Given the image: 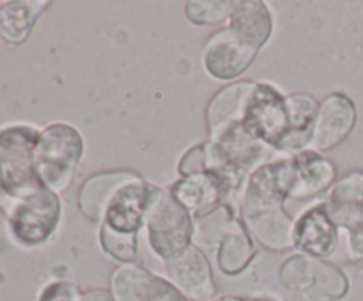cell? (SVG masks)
<instances>
[{
  "label": "cell",
  "mask_w": 363,
  "mask_h": 301,
  "mask_svg": "<svg viewBox=\"0 0 363 301\" xmlns=\"http://www.w3.org/2000/svg\"><path fill=\"white\" fill-rule=\"evenodd\" d=\"M39 135L41 131L30 126L0 130V208L4 211L46 188L34 159Z\"/></svg>",
  "instance_id": "6da1fadb"
},
{
  "label": "cell",
  "mask_w": 363,
  "mask_h": 301,
  "mask_svg": "<svg viewBox=\"0 0 363 301\" xmlns=\"http://www.w3.org/2000/svg\"><path fill=\"white\" fill-rule=\"evenodd\" d=\"M78 296L80 293L77 290V287L67 282H57L43 290L39 301H78Z\"/></svg>",
  "instance_id": "d4e9b609"
},
{
  "label": "cell",
  "mask_w": 363,
  "mask_h": 301,
  "mask_svg": "<svg viewBox=\"0 0 363 301\" xmlns=\"http://www.w3.org/2000/svg\"><path fill=\"white\" fill-rule=\"evenodd\" d=\"M169 282L190 301H206L215 294L208 257L197 246H188L165 261Z\"/></svg>",
  "instance_id": "9c48e42d"
},
{
  "label": "cell",
  "mask_w": 363,
  "mask_h": 301,
  "mask_svg": "<svg viewBox=\"0 0 363 301\" xmlns=\"http://www.w3.org/2000/svg\"><path fill=\"white\" fill-rule=\"evenodd\" d=\"M286 106L289 115V130L277 151L300 154L305 147L311 145L319 105L308 94H289L286 96Z\"/></svg>",
  "instance_id": "d6986e66"
},
{
  "label": "cell",
  "mask_w": 363,
  "mask_h": 301,
  "mask_svg": "<svg viewBox=\"0 0 363 301\" xmlns=\"http://www.w3.org/2000/svg\"><path fill=\"white\" fill-rule=\"evenodd\" d=\"M243 126L259 142L277 151L289 130L286 96L280 94L272 85L257 84L245 112Z\"/></svg>",
  "instance_id": "8992f818"
},
{
  "label": "cell",
  "mask_w": 363,
  "mask_h": 301,
  "mask_svg": "<svg viewBox=\"0 0 363 301\" xmlns=\"http://www.w3.org/2000/svg\"><path fill=\"white\" fill-rule=\"evenodd\" d=\"M137 174L126 172V170L101 172L91 176L82 184L80 197H78L82 212L91 222H103L106 208H108L110 200L117 193V190L123 188L126 183H130V181L137 179Z\"/></svg>",
  "instance_id": "2e32d148"
},
{
  "label": "cell",
  "mask_w": 363,
  "mask_h": 301,
  "mask_svg": "<svg viewBox=\"0 0 363 301\" xmlns=\"http://www.w3.org/2000/svg\"><path fill=\"white\" fill-rule=\"evenodd\" d=\"M257 52L240 41L229 27L215 32L202 52L204 69L216 80L240 78L254 62Z\"/></svg>",
  "instance_id": "4fadbf2b"
},
{
  "label": "cell",
  "mask_w": 363,
  "mask_h": 301,
  "mask_svg": "<svg viewBox=\"0 0 363 301\" xmlns=\"http://www.w3.org/2000/svg\"><path fill=\"white\" fill-rule=\"evenodd\" d=\"M216 301H247V300H238V297H222V300H216Z\"/></svg>",
  "instance_id": "4316f807"
},
{
  "label": "cell",
  "mask_w": 363,
  "mask_h": 301,
  "mask_svg": "<svg viewBox=\"0 0 363 301\" xmlns=\"http://www.w3.org/2000/svg\"><path fill=\"white\" fill-rule=\"evenodd\" d=\"M325 205L330 220L350 232L351 255L363 259V172L350 174L339 181Z\"/></svg>",
  "instance_id": "52a82bcc"
},
{
  "label": "cell",
  "mask_w": 363,
  "mask_h": 301,
  "mask_svg": "<svg viewBox=\"0 0 363 301\" xmlns=\"http://www.w3.org/2000/svg\"><path fill=\"white\" fill-rule=\"evenodd\" d=\"M294 181L291 198H308L325 191L335 179V166L315 151H301L293 158Z\"/></svg>",
  "instance_id": "ac0fdd59"
},
{
  "label": "cell",
  "mask_w": 363,
  "mask_h": 301,
  "mask_svg": "<svg viewBox=\"0 0 363 301\" xmlns=\"http://www.w3.org/2000/svg\"><path fill=\"white\" fill-rule=\"evenodd\" d=\"M84 154V140L73 126L55 123L39 135L34 159L39 179L48 190L59 191L69 186Z\"/></svg>",
  "instance_id": "7a4b0ae2"
},
{
  "label": "cell",
  "mask_w": 363,
  "mask_h": 301,
  "mask_svg": "<svg viewBox=\"0 0 363 301\" xmlns=\"http://www.w3.org/2000/svg\"><path fill=\"white\" fill-rule=\"evenodd\" d=\"M6 212L14 239L23 246H39L57 230L60 200L55 191L43 188L38 193L18 200Z\"/></svg>",
  "instance_id": "5b68a950"
},
{
  "label": "cell",
  "mask_w": 363,
  "mask_h": 301,
  "mask_svg": "<svg viewBox=\"0 0 363 301\" xmlns=\"http://www.w3.org/2000/svg\"><path fill=\"white\" fill-rule=\"evenodd\" d=\"M152 190H155V184L145 183L140 179V176L124 184L110 200L101 225L108 227L113 232L137 236V232L145 223V212L151 202Z\"/></svg>",
  "instance_id": "7c38bea8"
},
{
  "label": "cell",
  "mask_w": 363,
  "mask_h": 301,
  "mask_svg": "<svg viewBox=\"0 0 363 301\" xmlns=\"http://www.w3.org/2000/svg\"><path fill=\"white\" fill-rule=\"evenodd\" d=\"M255 87L257 84L254 81H236V84L227 85L222 91L216 92L215 98L209 101L208 112H206L209 140L220 137L234 124L243 123L245 112H247Z\"/></svg>",
  "instance_id": "9a60e30c"
},
{
  "label": "cell",
  "mask_w": 363,
  "mask_h": 301,
  "mask_svg": "<svg viewBox=\"0 0 363 301\" xmlns=\"http://www.w3.org/2000/svg\"><path fill=\"white\" fill-rule=\"evenodd\" d=\"M99 243L103 250L116 261L124 264H133L138 259V244L135 234H119L110 230L108 227L101 225L99 232Z\"/></svg>",
  "instance_id": "7402d4cb"
},
{
  "label": "cell",
  "mask_w": 363,
  "mask_h": 301,
  "mask_svg": "<svg viewBox=\"0 0 363 301\" xmlns=\"http://www.w3.org/2000/svg\"><path fill=\"white\" fill-rule=\"evenodd\" d=\"M78 301H116L112 294L108 290L96 289V290H87V293L80 294L78 296Z\"/></svg>",
  "instance_id": "484cf974"
},
{
  "label": "cell",
  "mask_w": 363,
  "mask_h": 301,
  "mask_svg": "<svg viewBox=\"0 0 363 301\" xmlns=\"http://www.w3.org/2000/svg\"><path fill=\"white\" fill-rule=\"evenodd\" d=\"M354 123H357V108L353 99L344 92H333L319 105L314 133L308 147L315 152L337 147L340 142L350 137Z\"/></svg>",
  "instance_id": "8fae6325"
},
{
  "label": "cell",
  "mask_w": 363,
  "mask_h": 301,
  "mask_svg": "<svg viewBox=\"0 0 363 301\" xmlns=\"http://www.w3.org/2000/svg\"><path fill=\"white\" fill-rule=\"evenodd\" d=\"M272 28V11L264 2H259V0L240 2L229 20V30L243 45L255 52H259L268 42Z\"/></svg>",
  "instance_id": "e0dca14e"
},
{
  "label": "cell",
  "mask_w": 363,
  "mask_h": 301,
  "mask_svg": "<svg viewBox=\"0 0 363 301\" xmlns=\"http://www.w3.org/2000/svg\"><path fill=\"white\" fill-rule=\"evenodd\" d=\"M116 301H188L169 280L138 264H123L112 275Z\"/></svg>",
  "instance_id": "30bf717a"
},
{
  "label": "cell",
  "mask_w": 363,
  "mask_h": 301,
  "mask_svg": "<svg viewBox=\"0 0 363 301\" xmlns=\"http://www.w3.org/2000/svg\"><path fill=\"white\" fill-rule=\"evenodd\" d=\"M48 2H7L0 7V38L7 42H23Z\"/></svg>",
  "instance_id": "44dd1931"
},
{
  "label": "cell",
  "mask_w": 363,
  "mask_h": 301,
  "mask_svg": "<svg viewBox=\"0 0 363 301\" xmlns=\"http://www.w3.org/2000/svg\"><path fill=\"white\" fill-rule=\"evenodd\" d=\"M208 172V156H206L204 145H195L179 161V174L183 177L197 176V174Z\"/></svg>",
  "instance_id": "cb8c5ba5"
},
{
  "label": "cell",
  "mask_w": 363,
  "mask_h": 301,
  "mask_svg": "<svg viewBox=\"0 0 363 301\" xmlns=\"http://www.w3.org/2000/svg\"><path fill=\"white\" fill-rule=\"evenodd\" d=\"M255 257V248L252 237L245 225L234 223L222 236L218 243V266L225 275H238L243 271L252 259Z\"/></svg>",
  "instance_id": "ffe728a7"
},
{
  "label": "cell",
  "mask_w": 363,
  "mask_h": 301,
  "mask_svg": "<svg viewBox=\"0 0 363 301\" xmlns=\"http://www.w3.org/2000/svg\"><path fill=\"white\" fill-rule=\"evenodd\" d=\"M339 227L330 220L325 204L307 209L294 222V248L314 259L328 257L339 244Z\"/></svg>",
  "instance_id": "5bb4252c"
},
{
  "label": "cell",
  "mask_w": 363,
  "mask_h": 301,
  "mask_svg": "<svg viewBox=\"0 0 363 301\" xmlns=\"http://www.w3.org/2000/svg\"><path fill=\"white\" fill-rule=\"evenodd\" d=\"M169 191L197 220L208 218L218 209H227L230 212L229 191L222 174L216 170L183 177L174 183Z\"/></svg>",
  "instance_id": "ba28073f"
},
{
  "label": "cell",
  "mask_w": 363,
  "mask_h": 301,
  "mask_svg": "<svg viewBox=\"0 0 363 301\" xmlns=\"http://www.w3.org/2000/svg\"><path fill=\"white\" fill-rule=\"evenodd\" d=\"M240 2H188L184 14L195 25H218L222 21L230 20Z\"/></svg>",
  "instance_id": "603a6c76"
},
{
  "label": "cell",
  "mask_w": 363,
  "mask_h": 301,
  "mask_svg": "<svg viewBox=\"0 0 363 301\" xmlns=\"http://www.w3.org/2000/svg\"><path fill=\"white\" fill-rule=\"evenodd\" d=\"M280 282L300 290L307 301H333L347 293L346 275L333 264L308 255H294L280 268Z\"/></svg>",
  "instance_id": "277c9868"
},
{
  "label": "cell",
  "mask_w": 363,
  "mask_h": 301,
  "mask_svg": "<svg viewBox=\"0 0 363 301\" xmlns=\"http://www.w3.org/2000/svg\"><path fill=\"white\" fill-rule=\"evenodd\" d=\"M145 227L152 251L165 261L190 246L195 232L194 216L170 191L160 186L152 190L145 212Z\"/></svg>",
  "instance_id": "3957f363"
}]
</instances>
